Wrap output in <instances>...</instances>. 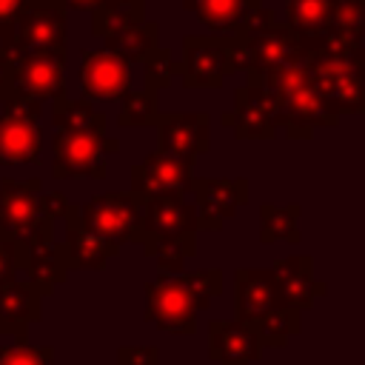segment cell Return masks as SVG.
<instances>
[{"label":"cell","instance_id":"cell-12","mask_svg":"<svg viewBox=\"0 0 365 365\" xmlns=\"http://www.w3.org/2000/svg\"><path fill=\"white\" fill-rule=\"evenodd\" d=\"M220 123L231 131L237 140H274L277 128H285V117L277 106V100L265 91V86H240L234 91V108L220 114Z\"/></svg>","mask_w":365,"mask_h":365},{"label":"cell","instance_id":"cell-26","mask_svg":"<svg viewBox=\"0 0 365 365\" xmlns=\"http://www.w3.org/2000/svg\"><path fill=\"white\" fill-rule=\"evenodd\" d=\"M262 6V0H200L197 3V20L205 23L211 31H234L242 20H248L257 9Z\"/></svg>","mask_w":365,"mask_h":365},{"label":"cell","instance_id":"cell-17","mask_svg":"<svg viewBox=\"0 0 365 365\" xmlns=\"http://www.w3.org/2000/svg\"><path fill=\"white\" fill-rule=\"evenodd\" d=\"M128 63L106 48L80 54L83 100H120L128 91Z\"/></svg>","mask_w":365,"mask_h":365},{"label":"cell","instance_id":"cell-34","mask_svg":"<svg viewBox=\"0 0 365 365\" xmlns=\"http://www.w3.org/2000/svg\"><path fill=\"white\" fill-rule=\"evenodd\" d=\"M117 365H160V351L154 345H120Z\"/></svg>","mask_w":365,"mask_h":365},{"label":"cell","instance_id":"cell-19","mask_svg":"<svg viewBox=\"0 0 365 365\" xmlns=\"http://www.w3.org/2000/svg\"><path fill=\"white\" fill-rule=\"evenodd\" d=\"M66 240H63V251H66V268L68 271H103L117 254L120 245L106 242L94 234H88L80 220H77V205L68 202L66 208Z\"/></svg>","mask_w":365,"mask_h":365},{"label":"cell","instance_id":"cell-39","mask_svg":"<svg viewBox=\"0 0 365 365\" xmlns=\"http://www.w3.org/2000/svg\"><path fill=\"white\" fill-rule=\"evenodd\" d=\"M66 11H94L103 0H60Z\"/></svg>","mask_w":365,"mask_h":365},{"label":"cell","instance_id":"cell-33","mask_svg":"<svg viewBox=\"0 0 365 365\" xmlns=\"http://www.w3.org/2000/svg\"><path fill=\"white\" fill-rule=\"evenodd\" d=\"M0 365H54V348H37L29 342L0 345Z\"/></svg>","mask_w":365,"mask_h":365},{"label":"cell","instance_id":"cell-2","mask_svg":"<svg viewBox=\"0 0 365 365\" xmlns=\"http://www.w3.org/2000/svg\"><path fill=\"white\" fill-rule=\"evenodd\" d=\"M137 242L157 262L160 274H185L182 265L197 254V208L182 194L143 200Z\"/></svg>","mask_w":365,"mask_h":365},{"label":"cell","instance_id":"cell-4","mask_svg":"<svg viewBox=\"0 0 365 365\" xmlns=\"http://www.w3.org/2000/svg\"><path fill=\"white\" fill-rule=\"evenodd\" d=\"M262 86L277 100V106L285 117V134L291 140H311L317 125H325V128L339 125V117H334L325 108L311 74L305 71V66L299 60L265 74Z\"/></svg>","mask_w":365,"mask_h":365},{"label":"cell","instance_id":"cell-14","mask_svg":"<svg viewBox=\"0 0 365 365\" xmlns=\"http://www.w3.org/2000/svg\"><path fill=\"white\" fill-rule=\"evenodd\" d=\"M157 151L180 160H197L211 148L208 111H160L154 120Z\"/></svg>","mask_w":365,"mask_h":365},{"label":"cell","instance_id":"cell-9","mask_svg":"<svg viewBox=\"0 0 365 365\" xmlns=\"http://www.w3.org/2000/svg\"><path fill=\"white\" fill-rule=\"evenodd\" d=\"M51 177L54 180H74V177H106V157L120 151V140L108 134L91 131H54L51 137Z\"/></svg>","mask_w":365,"mask_h":365},{"label":"cell","instance_id":"cell-13","mask_svg":"<svg viewBox=\"0 0 365 365\" xmlns=\"http://www.w3.org/2000/svg\"><path fill=\"white\" fill-rule=\"evenodd\" d=\"M248 191L245 177H194L188 194H194L197 231H220L248 202Z\"/></svg>","mask_w":365,"mask_h":365},{"label":"cell","instance_id":"cell-21","mask_svg":"<svg viewBox=\"0 0 365 365\" xmlns=\"http://www.w3.org/2000/svg\"><path fill=\"white\" fill-rule=\"evenodd\" d=\"M271 274L277 279L282 302L297 311H308L314 305V299L328 291L325 282L314 279V259L308 254H291V257L274 262Z\"/></svg>","mask_w":365,"mask_h":365},{"label":"cell","instance_id":"cell-25","mask_svg":"<svg viewBox=\"0 0 365 365\" xmlns=\"http://www.w3.org/2000/svg\"><path fill=\"white\" fill-rule=\"evenodd\" d=\"M299 202H288V205H271L262 202L259 205V242L271 245L277 240L288 242V245H299L302 234H299Z\"/></svg>","mask_w":365,"mask_h":365},{"label":"cell","instance_id":"cell-6","mask_svg":"<svg viewBox=\"0 0 365 365\" xmlns=\"http://www.w3.org/2000/svg\"><path fill=\"white\" fill-rule=\"evenodd\" d=\"M68 11L60 0H29L26 9L0 34V48L9 51H46L66 48Z\"/></svg>","mask_w":365,"mask_h":365},{"label":"cell","instance_id":"cell-40","mask_svg":"<svg viewBox=\"0 0 365 365\" xmlns=\"http://www.w3.org/2000/svg\"><path fill=\"white\" fill-rule=\"evenodd\" d=\"M197 3H200V0H182V6H185L188 11H194V9H197Z\"/></svg>","mask_w":365,"mask_h":365},{"label":"cell","instance_id":"cell-18","mask_svg":"<svg viewBox=\"0 0 365 365\" xmlns=\"http://www.w3.org/2000/svg\"><path fill=\"white\" fill-rule=\"evenodd\" d=\"M262 356V345L254 328L237 319L208 322V359L217 365H251Z\"/></svg>","mask_w":365,"mask_h":365},{"label":"cell","instance_id":"cell-15","mask_svg":"<svg viewBox=\"0 0 365 365\" xmlns=\"http://www.w3.org/2000/svg\"><path fill=\"white\" fill-rule=\"evenodd\" d=\"M194 180V163L168 157V154H148L143 163L131 165V194L140 200L165 197V194H188Z\"/></svg>","mask_w":365,"mask_h":365},{"label":"cell","instance_id":"cell-10","mask_svg":"<svg viewBox=\"0 0 365 365\" xmlns=\"http://www.w3.org/2000/svg\"><path fill=\"white\" fill-rule=\"evenodd\" d=\"M40 143V103L9 97L0 111V165L37 163Z\"/></svg>","mask_w":365,"mask_h":365},{"label":"cell","instance_id":"cell-11","mask_svg":"<svg viewBox=\"0 0 365 365\" xmlns=\"http://www.w3.org/2000/svg\"><path fill=\"white\" fill-rule=\"evenodd\" d=\"M234 74L225 34H185L177 77L185 88H220Z\"/></svg>","mask_w":365,"mask_h":365},{"label":"cell","instance_id":"cell-20","mask_svg":"<svg viewBox=\"0 0 365 365\" xmlns=\"http://www.w3.org/2000/svg\"><path fill=\"white\" fill-rule=\"evenodd\" d=\"M43 297L29 279H6L0 282V334L17 336V342H29V325L43 317L40 311Z\"/></svg>","mask_w":365,"mask_h":365},{"label":"cell","instance_id":"cell-1","mask_svg":"<svg viewBox=\"0 0 365 365\" xmlns=\"http://www.w3.org/2000/svg\"><path fill=\"white\" fill-rule=\"evenodd\" d=\"M299 63L311 74L325 108L334 117L362 114L365 108V46L325 31L299 37Z\"/></svg>","mask_w":365,"mask_h":365},{"label":"cell","instance_id":"cell-27","mask_svg":"<svg viewBox=\"0 0 365 365\" xmlns=\"http://www.w3.org/2000/svg\"><path fill=\"white\" fill-rule=\"evenodd\" d=\"M143 20H145V0H103L91 11V31L97 37H108Z\"/></svg>","mask_w":365,"mask_h":365},{"label":"cell","instance_id":"cell-23","mask_svg":"<svg viewBox=\"0 0 365 365\" xmlns=\"http://www.w3.org/2000/svg\"><path fill=\"white\" fill-rule=\"evenodd\" d=\"M51 125H54V131H91V134H106L108 120L88 100L57 97V100H51Z\"/></svg>","mask_w":365,"mask_h":365},{"label":"cell","instance_id":"cell-5","mask_svg":"<svg viewBox=\"0 0 365 365\" xmlns=\"http://www.w3.org/2000/svg\"><path fill=\"white\" fill-rule=\"evenodd\" d=\"M40 197H43V182L37 177L0 180V240L14 242L23 251V257L29 245L54 240V220L43 217Z\"/></svg>","mask_w":365,"mask_h":365},{"label":"cell","instance_id":"cell-30","mask_svg":"<svg viewBox=\"0 0 365 365\" xmlns=\"http://www.w3.org/2000/svg\"><path fill=\"white\" fill-rule=\"evenodd\" d=\"M123 106H120V114H117V125L120 128H143V125H154L157 114H160V106H157V94L151 91H125L123 97Z\"/></svg>","mask_w":365,"mask_h":365},{"label":"cell","instance_id":"cell-28","mask_svg":"<svg viewBox=\"0 0 365 365\" xmlns=\"http://www.w3.org/2000/svg\"><path fill=\"white\" fill-rule=\"evenodd\" d=\"M331 9L334 0H288L285 23L299 37H319L331 31Z\"/></svg>","mask_w":365,"mask_h":365},{"label":"cell","instance_id":"cell-3","mask_svg":"<svg viewBox=\"0 0 365 365\" xmlns=\"http://www.w3.org/2000/svg\"><path fill=\"white\" fill-rule=\"evenodd\" d=\"M222 294V271L202 268L191 274H160L145 282V311L143 319L154 322L165 334L191 336L197 334V314L208 308L214 297Z\"/></svg>","mask_w":365,"mask_h":365},{"label":"cell","instance_id":"cell-8","mask_svg":"<svg viewBox=\"0 0 365 365\" xmlns=\"http://www.w3.org/2000/svg\"><path fill=\"white\" fill-rule=\"evenodd\" d=\"M11 60V97L20 100H57L66 97V48H46V51H9Z\"/></svg>","mask_w":365,"mask_h":365},{"label":"cell","instance_id":"cell-36","mask_svg":"<svg viewBox=\"0 0 365 365\" xmlns=\"http://www.w3.org/2000/svg\"><path fill=\"white\" fill-rule=\"evenodd\" d=\"M66 208H68V200H66L60 191H43V197H40V211H43V217L57 220V217L66 214Z\"/></svg>","mask_w":365,"mask_h":365},{"label":"cell","instance_id":"cell-22","mask_svg":"<svg viewBox=\"0 0 365 365\" xmlns=\"http://www.w3.org/2000/svg\"><path fill=\"white\" fill-rule=\"evenodd\" d=\"M26 279L37 288L40 297H51L54 288L68 277L66 268V251L60 240H43L26 248V262H23Z\"/></svg>","mask_w":365,"mask_h":365},{"label":"cell","instance_id":"cell-29","mask_svg":"<svg viewBox=\"0 0 365 365\" xmlns=\"http://www.w3.org/2000/svg\"><path fill=\"white\" fill-rule=\"evenodd\" d=\"M299 328H302V311H297L291 305H279L254 331H257L259 345L265 351V348H285L288 339L299 334Z\"/></svg>","mask_w":365,"mask_h":365},{"label":"cell","instance_id":"cell-32","mask_svg":"<svg viewBox=\"0 0 365 365\" xmlns=\"http://www.w3.org/2000/svg\"><path fill=\"white\" fill-rule=\"evenodd\" d=\"M177 77V63L171 57V48H154L145 60H143V80H145V91L157 94L160 88H168L171 80Z\"/></svg>","mask_w":365,"mask_h":365},{"label":"cell","instance_id":"cell-24","mask_svg":"<svg viewBox=\"0 0 365 365\" xmlns=\"http://www.w3.org/2000/svg\"><path fill=\"white\" fill-rule=\"evenodd\" d=\"M157 34H160V26L154 20H143L137 26H128L123 31H114L106 40V51L123 57L128 66L131 63H143L160 43H157Z\"/></svg>","mask_w":365,"mask_h":365},{"label":"cell","instance_id":"cell-16","mask_svg":"<svg viewBox=\"0 0 365 365\" xmlns=\"http://www.w3.org/2000/svg\"><path fill=\"white\" fill-rule=\"evenodd\" d=\"M285 305L271 268H237L234 271V319L257 328L274 308Z\"/></svg>","mask_w":365,"mask_h":365},{"label":"cell","instance_id":"cell-35","mask_svg":"<svg viewBox=\"0 0 365 365\" xmlns=\"http://www.w3.org/2000/svg\"><path fill=\"white\" fill-rule=\"evenodd\" d=\"M23 262H26L23 251H20L14 242L0 240V282L20 277V274H23Z\"/></svg>","mask_w":365,"mask_h":365},{"label":"cell","instance_id":"cell-38","mask_svg":"<svg viewBox=\"0 0 365 365\" xmlns=\"http://www.w3.org/2000/svg\"><path fill=\"white\" fill-rule=\"evenodd\" d=\"M9 97H11V60L0 48V103H6Z\"/></svg>","mask_w":365,"mask_h":365},{"label":"cell","instance_id":"cell-37","mask_svg":"<svg viewBox=\"0 0 365 365\" xmlns=\"http://www.w3.org/2000/svg\"><path fill=\"white\" fill-rule=\"evenodd\" d=\"M29 0H0V34L11 26V20L26 9Z\"/></svg>","mask_w":365,"mask_h":365},{"label":"cell","instance_id":"cell-7","mask_svg":"<svg viewBox=\"0 0 365 365\" xmlns=\"http://www.w3.org/2000/svg\"><path fill=\"white\" fill-rule=\"evenodd\" d=\"M140 217H143V200L131 191H106L77 205L80 225L88 234L114 245L137 242Z\"/></svg>","mask_w":365,"mask_h":365},{"label":"cell","instance_id":"cell-31","mask_svg":"<svg viewBox=\"0 0 365 365\" xmlns=\"http://www.w3.org/2000/svg\"><path fill=\"white\" fill-rule=\"evenodd\" d=\"M331 31L345 37L348 43H359L362 46V37H365V0H334Z\"/></svg>","mask_w":365,"mask_h":365}]
</instances>
